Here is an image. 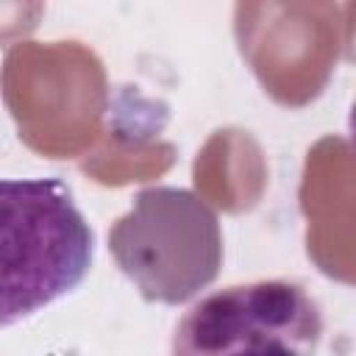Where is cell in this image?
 <instances>
[{
    "label": "cell",
    "mask_w": 356,
    "mask_h": 356,
    "mask_svg": "<svg viewBox=\"0 0 356 356\" xmlns=\"http://www.w3.org/2000/svg\"><path fill=\"white\" fill-rule=\"evenodd\" d=\"M0 206L3 325H14L86 278L95 234L58 178H6Z\"/></svg>",
    "instance_id": "6da1fadb"
},
{
    "label": "cell",
    "mask_w": 356,
    "mask_h": 356,
    "mask_svg": "<svg viewBox=\"0 0 356 356\" xmlns=\"http://www.w3.org/2000/svg\"><path fill=\"white\" fill-rule=\"evenodd\" d=\"M108 250L147 303L178 306L220 275L222 228L200 195L159 184L136 192L111 222Z\"/></svg>",
    "instance_id": "7a4b0ae2"
},
{
    "label": "cell",
    "mask_w": 356,
    "mask_h": 356,
    "mask_svg": "<svg viewBox=\"0 0 356 356\" xmlns=\"http://www.w3.org/2000/svg\"><path fill=\"white\" fill-rule=\"evenodd\" d=\"M323 331V309L300 284L250 281L189 306L170 356H317Z\"/></svg>",
    "instance_id": "3957f363"
},
{
    "label": "cell",
    "mask_w": 356,
    "mask_h": 356,
    "mask_svg": "<svg viewBox=\"0 0 356 356\" xmlns=\"http://www.w3.org/2000/svg\"><path fill=\"white\" fill-rule=\"evenodd\" d=\"M348 134H350V145L356 150V100L350 106V114H348Z\"/></svg>",
    "instance_id": "277c9868"
}]
</instances>
